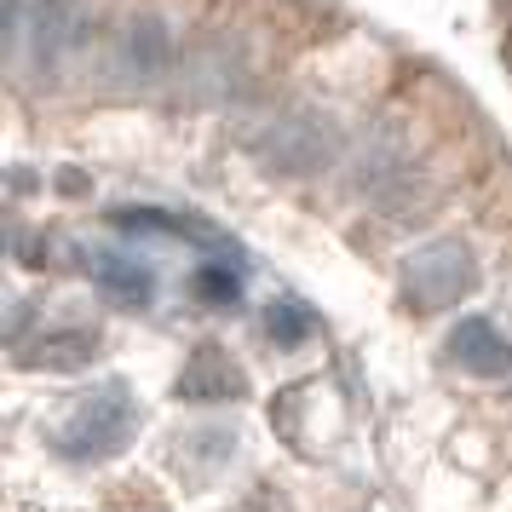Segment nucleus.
<instances>
[{"instance_id":"nucleus-1","label":"nucleus","mask_w":512,"mask_h":512,"mask_svg":"<svg viewBox=\"0 0 512 512\" xmlns=\"http://www.w3.org/2000/svg\"><path fill=\"white\" fill-rule=\"evenodd\" d=\"M87 41V6L81 0H6V58L12 70L47 75L70 64Z\"/></svg>"},{"instance_id":"nucleus-2","label":"nucleus","mask_w":512,"mask_h":512,"mask_svg":"<svg viewBox=\"0 0 512 512\" xmlns=\"http://www.w3.org/2000/svg\"><path fill=\"white\" fill-rule=\"evenodd\" d=\"M248 150L265 173H282V179H311L323 173L334 156H340V133L334 121L317 116V110H277L265 116L248 133Z\"/></svg>"},{"instance_id":"nucleus-3","label":"nucleus","mask_w":512,"mask_h":512,"mask_svg":"<svg viewBox=\"0 0 512 512\" xmlns=\"http://www.w3.org/2000/svg\"><path fill=\"white\" fill-rule=\"evenodd\" d=\"M133 426H139L133 397L121 392V386H98V392L81 397L70 409V420L58 426V449H64L70 461H110V455L127 449Z\"/></svg>"},{"instance_id":"nucleus-4","label":"nucleus","mask_w":512,"mask_h":512,"mask_svg":"<svg viewBox=\"0 0 512 512\" xmlns=\"http://www.w3.org/2000/svg\"><path fill=\"white\" fill-rule=\"evenodd\" d=\"M104 70L110 81L121 87H150V81H167V75L179 70V41H173V29L162 18H127V24L110 35V52H104Z\"/></svg>"},{"instance_id":"nucleus-5","label":"nucleus","mask_w":512,"mask_h":512,"mask_svg":"<svg viewBox=\"0 0 512 512\" xmlns=\"http://www.w3.org/2000/svg\"><path fill=\"white\" fill-rule=\"evenodd\" d=\"M472 282H478V271H472V254L461 242H426L420 254L403 259V294L420 311L461 305V294H472Z\"/></svg>"},{"instance_id":"nucleus-6","label":"nucleus","mask_w":512,"mask_h":512,"mask_svg":"<svg viewBox=\"0 0 512 512\" xmlns=\"http://www.w3.org/2000/svg\"><path fill=\"white\" fill-rule=\"evenodd\" d=\"M179 75H185L190 98H231V93L248 87V64H242V52H236L231 41H202V47L179 64Z\"/></svg>"},{"instance_id":"nucleus-7","label":"nucleus","mask_w":512,"mask_h":512,"mask_svg":"<svg viewBox=\"0 0 512 512\" xmlns=\"http://www.w3.org/2000/svg\"><path fill=\"white\" fill-rule=\"evenodd\" d=\"M443 351L466 374H507L512 369V346L501 340V328L489 323V317H461V323L449 328Z\"/></svg>"},{"instance_id":"nucleus-8","label":"nucleus","mask_w":512,"mask_h":512,"mask_svg":"<svg viewBox=\"0 0 512 512\" xmlns=\"http://www.w3.org/2000/svg\"><path fill=\"white\" fill-rule=\"evenodd\" d=\"M87 271H93V282L104 288V300H116V305H150L156 300V271H150L139 254L98 248V254L87 259Z\"/></svg>"},{"instance_id":"nucleus-9","label":"nucleus","mask_w":512,"mask_h":512,"mask_svg":"<svg viewBox=\"0 0 512 512\" xmlns=\"http://www.w3.org/2000/svg\"><path fill=\"white\" fill-rule=\"evenodd\" d=\"M173 392L185 397V403H231V397L242 392V374H236L213 346H202L185 363V374H179V386H173Z\"/></svg>"},{"instance_id":"nucleus-10","label":"nucleus","mask_w":512,"mask_h":512,"mask_svg":"<svg viewBox=\"0 0 512 512\" xmlns=\"http://www.w3.org/2000/svg\"><path fill=\"white\" fill-rule=\"evenodd\" d=\"M236 438L225 426H202V432H185L179 438V466H190V478H213L219 466H231Z\"/></svg>"},{"instance_id":"nucleus-11","label":"nucleus","mask_w":512,"mask_h":512,"mask_svg":"<svg viewBox=\"0 0 512 512\" xmlns=\"http://www.w3.org/2000/svg\"><path fill=\"white\" fill-rule=\"evenodd\" d=\"M29 357H35V369H81V363L98 357V340L87 328H70V334H47Z\"/></svg>"},{"instance_id":"nucleus-12","label":"nucleus","mask_w":512,"mask_h":512,"mask_svg":"<svg viewBox=\"0 0 512 512\" xmlns=\"http://www.w3.org/2000/svg\"><path fill=\"white\" fill-rule=\"evenodd\" d=\"M265 334L277 340V346H305L311 334H317V311L305 300H271L265 311Z\"/></svg>"},{"instance_id":"nucleus-13","label":"nucleus","mask_w":512,"mask_h":512,"mask_svg":"<svg viewBox=\"0 0 512 512\" xmlns=\"http://www.w3.org/2000/svg\"><path fill=\"white\" fill-rule=\"evenodd\" d=\"M196 294H202V300H213V305L242 300V271H236V265H225V259H208V265L196 271Z\"/></svg>"}]
</instances>
